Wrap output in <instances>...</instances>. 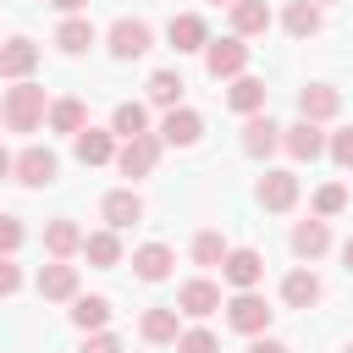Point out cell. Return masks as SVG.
<instances>
[{"label":"cell","instance_id":"cell-1","mask_svg":"<svg viewBox=\"0 0 353 353\" xmlns=\"http://www.w3.org/2000/svg\"><path fill=\"white\" fill-rule=\"evenodd\" d=\"M44 110H50V99H44V88L28 77V83H11L6 94H0V116H6V127L11 132H39L44 127Z\"/></svg>","mask_w":353,"mask_h":353},{"label":"cell","instance_id":"cell-2","mask_svg":"<svg viewBox=\"0 0 353 353\" xmlns=\"http://www.w3.org/2000/svg\"><path fill=\"white\" fill-rule=\"evenodd\" d=\"M105 50H110L116 61H138V55L154 50V28H149L143 17H116V22L105 28Z\"/></svg>","mask_w":353,"mask_h":353},{"label":"cell","instance_id":"cell-3","mask_svg":"<svg viewBox=\"0 0 353 353\" xmlns=\"http://www.w3.org/2000/svg\"><path fill=\"white\" fill-rule=\"evenodd\" d=\"M248 39H237V33H226V39H210L204 44V72L215 77V83H232V77H243L248 72Z\"/></svg>","mask_w":353,"mask_h":353},{"label":"cell","instance_id":"cell-4","mask_svg":"<svg viewBox=\"0 0 353 353\" xmlns=\"http://www.w3.org/2000/svg\"><path fill=\"white\" fill-rule=\"evenodd\" d=\"M11 176H17L22 188H50V182L61 176V154H55L50 143H28L22 154H11Z\"/></svg>","mask_w":353,"mask_h":353},{"label":"cell","instance_id":"cell-5","mask_svg":"<svg viewBox=\"0 0 353 353\" xmlns=\"http://www.w3.org/2000/svg\"><path fill=\"white\" fill-rule=\"evenodd\" d=\"M221 309H226V325H232L237 336H265V331H270V314H276L259 292H232Z\"/></svg>","mask_w":353,"mask_h":353},{"label":"cell","instance_id":"cell-6","mask_svg":"<svg viewBox=\"0 0 353 353\" xmlns=\"http://www.w3.org/2000/svg\"><path fill=\"white\" fill-rule=\"evenodd\" d=\"M160 154H165V143H160L154 132H143V138L116 143V160H110V165H116L121 176H132V182H138V176H149V171L160 165Z\"/></svg>","mask_w":353,"mask_h":353},{"label":"cell","instance_id":"cell-7","mask_svg":"<svg viewBox=\"0 0 353 353\" xmlns=\"http://www.w3.org/2000/svg\"><path fill=\"white\" fill-rule=\"evenodd\" d=\"M33 287H39V298H44V303H72V298H77V287H83V276H77V265H72V259H44V265H39V276H33Z\"/></svg>","mask_w":353,"mask_h":353},{"label":"cell","instance_id":"cell-8","mask_svg":"<svg viewBox=\"0 0 353 353\" xmlns=\"http://www.w3.org/2000/svg\"><path fill=\"white\" fill-rule=\"evenodd\" d=\"M221 281H226L232 292H254V287L265 281V254H259V248H226Z\"/></svg>","mask_w":353,"mask_h":353},{"label":"cell","instance_id":"cell-9","mask_svg":"<svg viewBox=\"0 0 353 353\" xmlns=\"http://www.w3.org/2000/svg\"><path fill=\"white\" fill-rule=\"evenodd\" d=\"M221 303H226L221 298V281H210V276H188L176 287V314H188V320H210Z\"/></svg>","mask_w":353,"mask_h":353},{"label":"cell","instance_id":"cell-10","mask_svg":"<svg viewBox=\"0 0 353 353\" xmlns=\"http://www.w3.org/2000/svg\"><path fill=\"white\" fill-rule=\"evenodd\" d=\"M154 138H160L165 149H193V143L204 138V116H199V110H188V105H176V110H165V116H160Z\"/></svg>","mask_w":353,"mask_h":353},{"label":"cell","instance_id":"cell-11","mask_svg":"<svg viewBox=\"0 0 353 353\" xmlns=\"http://www.w3.org/2000/svg\"><path fill=\"white\" fill-rule=\"evenodd\" d=\"M39 55H44V50H39L28 33L6 39V44H0V77H6V83H28V77L39 72Z\"/></svg>","mask_w":353,"mask_h":353},{"label":"cell","instance_id":"cell-12","mask_svg":"<svg viewBox=\"0 0 353 353\" xmlns=\"http://www.w3.org/2000/svg\"><path fill=\"white\" fill-rule=\"evenodd\" d=\"M254 199H259L270 215H287V210L298 204V171H281V165H276V171H265V176H259V188H254Z\"/></svg>","mask_w":353,"mask_h":353},{"label":"cell","instance_id":"cell-13","mask_svg":"<svg viewBox=\"0 0 353 353\" xmlns=\"http://www.w3.org/2000/svg\"><path fill=\"white\" fill-rule=\"evenodd\" d=\"M138 336H143L149 347H171V342L182 336V314H176V303H154V309H143V314H138Z\"/></svg>","mask_w":353,"mask_h":353},{"label":"cell","instance_id":"cell-14","mask_svg":"<svg viewBox=\"0 0 353 353\" xmlns=\"http://www.w3.org/2000/svg\"><path fill=\"white\" fill-rule=\"evenodd\" d=\"M165 39H171L176 55H199V50L210 44V22H204L199 11H176V17L165 22Z\"/></svg>","mask_w":353,"mask_h":353},{"label":"cell","instance_id":"cell-15","mask_svg":"<svg viewBox=\"0 0 353 353\" xmlns=\"http://www.w3.org/2000/svg\"><path fill=\"white\" fill-rule=\"evenodd\" d=\"M99 215H105V226H110V232L138 226V221H143V199H138V188H110V193L99 199Z\"/></svg>","mask_w":353,"mask_h":353},{"label":"cell","instance_id":"cell-16","mask_svg":"<svg viewBox=\"0 0 353 353\" xmlns=\"http://www.w3.org/2000/svg\"><path fill=\"white\" fill-rule=\"evenodd\" d=\"M336 110H342V94H336L331 83H303V88H298V121H314V127H320V121H331Z\"/></svg>","mask_w":353,"mask_h":353},{"label":"cell","instance_id":"cell-17","mask_svg":"<svg viewBox=\"0 0 353 353\" xmlns=\"http://www.w3.org/2000/svg\"><path fill=\"white\" fill-rule=\"evenodd\" d=\"M281 149H287L298 165H314V160L325 154V132H320L314 121H292V127H281Z\"/></svg>","mask_w":353,"mask_h":353},{"label":"cell","instance_id":"cell-18","mask_svg":"<svg viewBox=\"0 0 353 353\" xmlns=\"http://www.w3.org/2000/svg\"><path fill=\"white\" fill-rule=\"evenodd\" d=\"M287 243H292V254H298L303 265H314V259H325V254H331V221H314V215H309V221H298V226H292V237H287Z\"/></svg>","mask_w":353,"mask_h":353},{"label":"cell","instance_id":"cell-19","mask_svg":"<svg viewBox=\"0 0 353 353\" xmlns=\"http://www.w3.org/2000/svg\"><path fill=\"white\" fill-rule=\"evenodd\" d=\"M226 17H232V33H237V39H259V33H270V22H276L270 0H232Z\"/></svg>","mask_w":353,"mask_h":353},{"label":"cell","instance_id":"cell-20","mask_svg":"<svg viewBox=\"0 0 353 353\" xmlns=\"http://www.w3.org/2000/svg\"><path fill=\"white\" fill-rule=\"evenodd\" d=\"M265 99H270V88H265V77H254V72L232 77V88H226V110H237L243 121H248V116H259V110H265Z\"/></svg>","mask_w":353,"mask_h":353},{"label":"cell","instance_id":"cell-21","mask_svg":"<svg viewBox=\"0 0 353 353\" xmlns=\"http://www.w3.org/2000/svg\"><path fill=\"white\" fill-rule=\"evenodd\" d=\"M276 149H281V127H276L265 110L248 116V121H243V154H248V160H270Z\"/></svg>","mask_w":353,"mask_h":353},{"label":"cell","instance_id":"cell-22","mask_svg":"<svg viewBox=\"0 0 353 353\" xmlns=\"http://www.w3.org/2000/svg\"><path fill=\"white\" fill-rule=\"evenodd\" d=\"M171 265H176L171 243H138V248H132V276H138V281H149V287H154V281H165V276H171Z\"/></svg>","mask_w":353,"mask_h":353},{"label":"cell","instance_id":"cell-23","mask_svg":"<svg viewBox=\"0 0 353 353\" xmlns=\"http://www.w3.org/2000/svg\"><path fill=\"white\" fill-rule=\"evenodd\" d=\"M66 314H72V325L88 336V331H110V314H116V309H110V298H105V292H77Z\"/></svg>","mask_w":353,"mask_h":353},{"label":"cell","instance_id":"cell-24","mask_svg":"<svg viewBox=\"0 0 353 353\" xmlns=\"http://www.w3.org/2000/svg\"><path fill=\"white\" fill-rule=\"evenodd\" d=\"M94 44H99V28L88 17H61L55 22V50L61 55H88Z\"/></svg>","mask_w":353,"mask_h":353},{"label":"cell","instance_id":"cell-25","mask_svg":"<svg viewBox=\"0 0 353 353\" xmlns=\"http://www.w3.org/2000/svg\"><path fill=\"white\" fill-rule=\"evenodd\" d=\"M44 127H50V132H66V138H77V132L88 127V105H83L77 94H61V99H50V110H44Z\"/></svg>","mask_w":353,"mask_h":353},{"label":"cell","instance_id":"cell-26","mask_svg":"<svg viewBox=\"0 0 353 353\" xmlns=\"http://www.w3.org/2000/svg\"><path fill=\"white\" fill-rule=\"evenodd\" d=\"M72 154H77L83 165H110V160H116V132H110V127H83V132L72 138Z\"/></svg>","mask_w":353,"mask_h":353},{"label":"cell","instance_id":"cell-27","mask_svg":"<svg viewBox=\"0 0 353 353\" xmlns=\"http://www.w3.org/2000/svg\"><path fill=\"white\" fill-rule=\"evenodd\" d=\"M44 254H50V259H72V254H83V226H77L72 215L44 221Z\"/></svg>","mask_w":353,"mask_h":353},{"label":"cell","instance_id":"cell-28","mask_svg":"<svg viewBox=\"0 0 353 353\" xmlns=\"http://www.w3.org/2000/svg\"><path fill=\"white\" fill-rule=\"evenodd\" d=\"M83 259L94 265V270H116L127 254H121V232H110V226H99V232H83Z\"/></svg>","mask_w":353,"mask_h":353},{"label":"cell","instance_id":"cell-29","mask_svg":"<svg viewBox=\"0 0 353 353\" xmlns=\"http://www.w3.org/2000/svg\"><path fill=\"white\" fill-rule=\"evenodd\" d=\"M320 292H325V287H320V276H314L309 265H298V270L281 276V303H287V309H314Z\"/></svg>","mask_w":353,"mask_h":353},{"label":"cell","instance_id":"cell-30","mask_svg":"<svg viewBox=\"0 0 353 353\" xmlns=\"http://www.w3.org/2000/svg\"><path fill=\"white\" fill-rule=\"evenodd\" d=\"M110 132H116V143L154 132V127H149V105H143V99H121V105L110 110Z\"/></svg>","mask_w":353,"mask_h":353},{"label":"cell","instance_id":"cell-31","mask_svg":"<svg viewBox=\"0 0 353 353\" xmlns=\"http://www.w3.org/2000/svg\"><path fill=\"white\" fill-rule=\"evenodd\" d=\"M182 88H188V83H182V72H176V66H160V72H149V99H143V105L176 110V105H182Z\"/></svg>","mask_w":353,"mask_h":353},{"label":"cell","instance_id":"cell-32","mask_svg":"<svg viewBox=\"0 0 353 353\" xmlns=\"http://www.w3.org/2000/svg\"><path fill=\"white\" fill-rule=\"evenodd\" d=\"M281 28H287L292 39H314V33H320V6H309V0H287V6H281Z\"/></svg>","mask_w":353,"mask_h":353},{"label":"cell","instance_id":"cell-33","mask_svg":"<svg viewBox=\"0 0 353 353\" xmlns=\"http://www.w3.org/2000/svg\"><path fill=\"white\" fill-rule=\"evenodd\" d=\"M342 210H347V188H342V182H320L314 199H309V215H314V221H336Z\"/></svg>","mask_w":353,"mask_h":353},{"label":"cell","instance_id":"cell-34","mask_svg":"<svg viewBox=\"0 0 353 353\" xmlns=\"http://www.w3.org/2000/svg\"><path fill=\"white\" fill-rule=\"evenodd\" d=\"M226 248H232V243H226V237H221L215 226H204V232L193 237V248H188V254H193V265H204V270H215V265L226 259Z\"/></svg>","mask_w":353,"mask_h":353},{"label":"cell","instance_id":"cell-35","mask_svg":"<svg viewBox=\"0 0 353 353\" xmlns=\"http://www.w3.org/2000/svg\"><path fill=\"white\" fill-rule=\"evenodd\" d=\"M176 353H221V336L210 331V325H182V336L171 342Z\"/></svg>","mask_w":353,"mask_h":353},{"label":"cell","instance_id":"cell-36","mask_svg":"<svg viewBox=\"0 0 353 353\" xmlns=\"http://www.w3.org/2000/svg\"><path fill=\"white\" fill-rule=\"evenodd\" d=\"M325 154H331V165H336V171H353V127L331 132V138H325Z\"/></svg>","mask_w":353,"mask_h":353},{"label":"cell","instance_id":"cell-37","mask_svg":"<svg viewBox=\"0 0 353 353\" xmlns=\"http://www.w3.org/2000/svg\"><path fill=\"white\" fill-rule=\"evenodd\" d=\"M22 243H28V226H22L17 215H0V259H11Z\"/></svg>","mask_w":353,"mask_h":353},{"label":"cell","instance_id":"cell-38","mask_svg":"<svg viewBox=\"0 0 353 353\" xmlns=\"http://www.w3.org/2000/svg\"><path fill=\"white\" fill-rule=\"evenodd\" d=\"M77 353H127V347H121V336H116V331H88Z\"/></svg>","mask_w":353,"mask_h":353},{"label":"cell","instance_id":"cell-39","mask_svg":"<svg viewBox=\"0 0 353 353\" xmlns=\"http://www.w3.org/2000/svg\"><path fill=\"white\" fill-rule=\"evenodd\" d=\"M11 292H22V265L0 259V298H11Z\"/></svg>","mask_w":353,"mask_h":353},{"label":"cell","instance_id":"cell-40","mask_svg":"<svg viewBox=\"0 0 353 353\" xmlns=\"http://www.w3.org/2000/svg\"><path fill=\"white\" fill-rule=\"evenodd\" d=\"M248 353H292V347H287V342H276V336L265 331V336H248Z\"/></svg>","mask_w":353,"mask_h":353},{"label":"cell","instance_id":"cell-41","mask_svg":"<svg viewBox=\"0 0 353 353\" xmlns=\"http://www.w3.org/2000/svg\"><path fill=\"white\" fill-rule=\"evenodd\" d=\"M50 6H55L61 17H83V11H88V0H50Z\"/></svg>","mask_w":353,"mask_h":353},{"label":"cell","instance_id":"cell-42","mask_svg":"<svg viewBox=\"0 0 353 353\" xmlns=\"http://www.w3.org/2000/svg\"><path fill=\"white\" fill-rule=\"evenodd\" d=\"M0 176H11V149L0 143Z\"/></svg>","mask_w":353,"mask_h":353},{"label":"cell","instance_id":"cell-43","mask_svg":"<svg viewBox=\"0 0 353 353\" xmlns=\"http://www.w3.org/2000/svg\"><path fill=\"white\" fill-rule=\"evenodd\" d=\"M342 265H347V270H353V237H347V243H342Z\"/></svg>","mask_w":353,"mask_h":353},{"label":"cell","instance_id":"cell-44","mask_svg":"<svg viewBox=\"0 0 353 353\" xmlns=\"http://www.w3.org/2000/svg\"><path fill=\"white\" fill-rule=\"evenodd\" d=\"M309 6H336V0H309Z\"/></svg>","mask_w":353,"mask_h":353},{"label":"cell","instance_id":"cell-45","mask_svg":"<svg viewBox=\"0 0 353 353\" xmlns=\"http://www.w3.org/2000/svg\"><path fill=\"white\" fill-rule=\"evenodd\" d=\"M210 6H232V0H210Z\"/></svg>","mask_w":353,"mask_h":353},{"label":"cell","instance_id":"cell-46","mask_svg":"<svg viewBox=\"0 0 353 353\" xmlns=\"http://www.w3.org/2000/svg\"><path fill=\"white\" fill-rule=\"evenodd\" d=\"M342 353H353V342H347V347H342Z\"/></svg>","mask_w":353,"mask_h":353},{"label":"cell","instance_id":"cell-47","mask_svg":"<svg viewBox=\"0 0 353 353\" xmlns=\"http://www.w3.org/2000/svg\"><path fill=\"white\" fill-rule=\"evenodd\" d=\"M0 127H6V116H0Z\"/></svg>","mask_w":353,"mask_h":353}]
</instances>
